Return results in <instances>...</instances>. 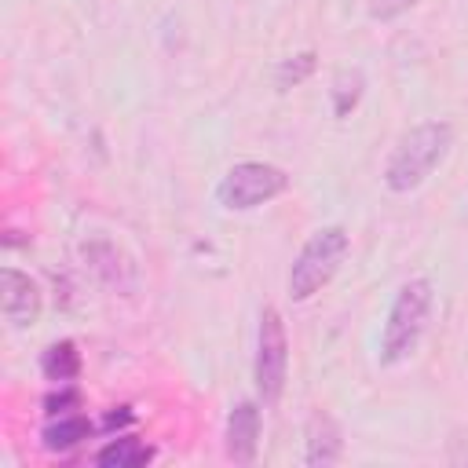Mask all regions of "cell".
<instances>
[{"label": "cell", "mask_w": 468, "mask_h": 468, "mask_svg": "<svg viewBox=\"0 0 468 468\" xmlns=\"http://www.w3.org/2000/svg\"><path fill=\"white\" fill-rule=\"evenodd\" d=\"M314 51H300V55H292V58H282L278 62V69H274V84H278V91H289V88H296L300 80H307L311 73H314Z\"/></svg>", "instance_id": "obj_13"}, {"label": "cell", "mask_w": 468, "mask_h": 468, "mask_svg": "<svg viewBox=\"0 0 468 468\" xmlns=\"http://www.w3.org/2000/svg\"><path fill=\"white\" fill-rule=\"evenodd\" d=\"M77 406H80V391H73L69 384H58V391H51V395L44 399V413H48V417L69 413V410H77Z\"/></svg>", "instance_id": "obj_14"}, {"label": "cell", "mask_w": 468, "mask_h": 468, "mask_svg": "<svg viewBox=\"0 0 468 468\" xmlns=\"http://www.w3.org/2000/svg\"><path fill=\"white\" fill-rule=\"evenodd\" d=\"M431 303H435V285L428 278H410L399 285V292L388 307L384 329H380V362L384 366H399L417 351V344L428 329V318H431Z\"/></svg>", "instance_id": "obj_2"}, {"label": "cell", "mask_w": 468, "mask_h": 468, "mask_svg": "<svg viewBox=\"0 0 468 468\" xmlns=\"http://www.w3.org/2000/svg\"><path fill=\"white\" fill-rule=\"evenodd\" d=\"M227 457L234 464H252L256 450H260V402L241 399L230 413H227Z\"/></svg>", "instance_id": "obj_7"}, {"label": "cell", "mask_w": 468, "mask_h": 468, "mask_svg": "<svg viewBox=\"0 0 468 468\" xmlns=\"http://www.w3.org/2000/svg\"><path fill=\"white\" fill-rule=\"evenodd\" d=\"M0 307H4V318L15 325V329H26L40 318V307H44V292L40 285L18 271V267H4L0 271Z\"/></svg>", "instance_id": "obj_6"}, {"label": "cell", "mask_w": 468, "mask_h": 468, "mask_svg": "<svg viewBox=\"0 0 468 468\" xmlns=\"http://www.w3.org/2000/svg\"><path fill=\"white\" fill-rule=\"evenodd\" d=\"M413 4H417V0H369V18H377V22H391V18L406 15Z\"/></svg>", "instance_id": "obj_15"}, {"label": "cell", "mask_w": 468, "mask_h": 468, "mask_svg": "<svg viewBox=\"0 0 468 468\" xmlns=\"http://www.w3.org/2000/svg\"><path fill=\"white\" fill-rule=\"evenodd\" d=\"M289 190V176L271 161H238L216 183V201L227 212H252Z\"/></svg>", "instance_id": "obj_4"}, {"label": "cell", "mask_w": 468, "mask_h": 468, "mask_svg": "<svg viewBox=\"0 0 468 468\" xmlns=\"http://www.w3.org/2000/svg\"><path fill=\"white\" fill-rule=\"evenodd\" d=\"M329 95H333V113H336V117H351L355 106H358L362 95H366V73H362L358 66H344V69L333 77Z\"/></svg>", "instance_id": "obj_12"}, {"label": "cell", "mask_w": 468, "mask_h": 468, "mask_svg": "<svg viewBox=\"0 0 468 468\" xmlns=\"http://www.w3.org/2000/svg\"><path fill=\"white\" fill-rule=\"evenodd\" d=\"M285 377H289L285 322H282L278 307H263L260 311V329H256V358H252V380H256V395H260L263 406H274L282 399Z\"/></svg>", "instance_id": "obj_5"}, {"label": "cell", "mask_w": 468, "mask_h": 468, "mask_svg": "<svg viewBox=\"0 0 468 468\" xmlns=\"http://www.w3.org/2000/svg\"><path fill=\"white\" fill-rule=\"evenodd\" d=\"M453 146V128L446 121H420L413 124L399 146L391 150L388 165H384V186L391 194H410L417 190L450 154Z\"/></svg>", "instance_id": "obj_1"}, {"label": "cell", "mask_w": 468, "mask_h": 468, "mask_svg": "<svg viewBox=\"0 0 468 468\" xmlns=\"http://www.w3.org/2000/svg\"><path fill=\"white\" fill-rule=\"evenodd\" d=\"M40 373H44V380H51V384H69V380H77V373H80V351H77V344H73V340L48 344L44 355H40Z\"/></svg>", "instance_id": "obj_11"}, {"label": "cell", "mask_w": 468, "mask_h": 468, "mask_svg": "<svg viewBox=\"0 0 468 468\" xmlns=\"http://www.w3.org/2000/svg\"><path fill=\"white\" fill-rule=\"evenodd\" d=\"M88 435H91V420L84 413H58V417H48V424L40 431V442L51 453H66V450L80 446Z\"/></svg>", "instance_id": "obj_9"}, {"label": "cell", "mask_w": 468, "mask_h": 468, "mask_svg": "<svg viewBox=\"0 0 468 468\" xmlns=\"http://www.w3.org/2000/svg\"><path fill=\"white\" fill-rule=\"evenodd\" d=\"M128 420H132V413L121 406V413H110V417H106V428H117V424H128Z\"/></svg>", "instance_id": "obj_16"}, {"label": "cell", "mask_w": 468, "mask_h": 468, "mask_svg": "<svg viewBox=\"0 0 468 468\" xmlns=\"http://www.w3.org/2000/svg\"><path fill=\"white\" fill-rule=\"evenodd\" d=\"M344 457V439H340V428L329 413L314 410L311 420H307V431H303V464L307 468H329Z\"/></svg>", "instance_id": "obj_8"}, {"label": "cell", "mask_w": 468, "mask_h": 468, "mask_svg": "<svg viewBox=\"0 0 468 468\" xmlns=\"http://www.w3.org/2000/svg\"><path fill=\"white\" fill-rule=\"evenodd\" d=\"M351 249V238L340 223H329V227H318L296 252L292 267H289V300L303 303L311 300L314 292H322V285L333 282V274L340 271L344 256Z\"/></svg>", "instance_id": "obj_3"}, {"label": "cell", "mask_w": 468, "mask_h": 468, "mask_svg": "<svg viewBox=\"0 0 468 468\" xmlns=\"http://www.w3.org/2000/svg\"><path fill=\"white\" fill-rule=\"evenodd\" d=\"M150 461H154V446L135 435H117L95 453V464L102 468H143Z\"/></svg>", "instance_id": "obj_10"}]
</instances>
